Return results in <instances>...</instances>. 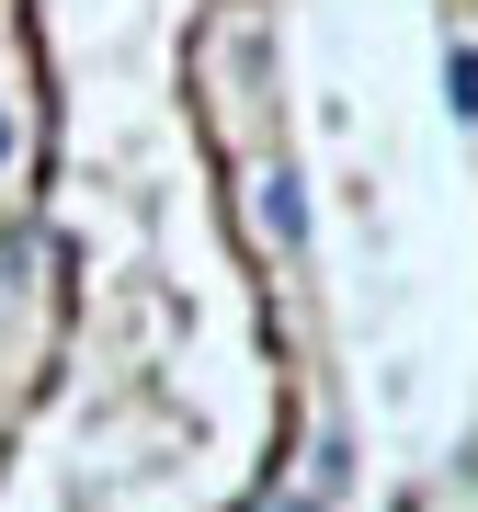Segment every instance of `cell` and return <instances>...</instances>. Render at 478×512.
I'll return each instance as SVG.
<instances>
[{"instance_id": "6da1fadb", "label": "cell", "mask_w": 478, "mask_h": 512, "mask_svg": "<svg viewBox=\"0 0 478 512\" xmlns=\"http://www.w3.org/2000/svg\"><path fill=\"white\" fill-rule=\"evenodd\" d=\"M262 217H274V239H296V228H308V194L274 171V183H262Z\"/></svg>"}, {"instance_id": "7a4b0ae2", "label": "cell", "mask_w": 478, "mask_h": 512, "mask_svg": "<svg viewBox=\"0 0 478 512\" xmlns=\"http://www.w3.org/2000/svg\"><path fill=\"white\" fill-rule=\"evenodd\" d=\"M444 80H456V92H444V103H456L467 126H478V46H467V57H456V69H444Z\"/></svg>"}, {"instance_id": "3957f363", "label": "cell", "mask_w": 478, "mask_h": 512, "mask_svg": "<svg viewBox=\"0 0 478 512\" xmlns=\"http://www.w3.org/2000/svg\"><path fill=\"white\" fill-rule=\"evenodd\" d=\"M285 512H319V501H285Z\"/></svg>"}]
</instances>
